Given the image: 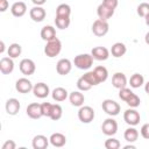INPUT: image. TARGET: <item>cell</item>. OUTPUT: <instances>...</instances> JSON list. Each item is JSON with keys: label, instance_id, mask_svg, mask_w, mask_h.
Here are the masks:
<instances>
[{"label": "cell", "instance_id": "1", "mask_svg": "<svg viewBox=\"0 0 149 149\" xmlns=\"http://www.w3.org/2000/svg\"><path fill=\"white\" fill-rule=\"evenodd\" d=\"M93 59L91 54H80L74 57L73 64L79 70H88L93 65Z\"/></svg>", "mask_w": 149, "mask_h": 149}, {"label": "cell", "instance_id": "2", "mask_svg": "<svg viewBox=\"0 0 149 149\" xmlns=\"http://www.w3.org/2000/svg\"><path fill=\"white\" fill-rule=\"evenodd\" d=\"M61 50H62V42L57 37H55L51 41H48L44 47V54L49 58H54V57L58 56Z\"/></svg>", "mask_w": 149, "mask_h": 149}, {"label": "cell", "instance_id": "3", "mask_svg": "<svg viewBox=\"0 0 149 149\" xmlns=\"http://www.w3.org/2000/svg\"><path fill=\"white\" fill-rule=\"evenodd\" d=\"M94 116H95V113L91 106H80V108L78 111V119L80 122L90 123L93 121Z\"/></svg>", "mask_w": 149, "mask_h": 149}, {"label": "cell", "instance_id": "4", "mask_svg": "<svg viewBox=\"0 0 149 149\" xmlns=\"http://www.w3.org/2000/svg\"><path fill=\"white\" fill-rule=\"evenodd\" d=\"M109 30V26H108V22L105 21V20H95L92 24V33L98 36V37H102L105 36Z\"/></svg>", "mask_w": 149, "mask_h": 149}, {"label": "cell", "instance_id": "5", "mask_svg": "<svg viewBox=\"0 0 149 149\" xmlns=\"http://www.w3.org/2000/svg\"><path fill=\"white\" fill-rule=\"evenodd\" d=\"M101 107H102V109H104V112L106 113V114H108L109 116H115V115H118L119 113H120V105L116 102V101H114V100H112V99H105L104 101H102V104H101Z\"/></svg>", "mask_w": 149, "mask_h": 149}, {"label": "cell", "instance_id": "6", "mask_svg": "<svg viewBox=\"0 0 149 149\" xmlns=\"http://www.w3.org/2000/svg\"><path fill=\"white\" fill-rule=\"evenodd\" d=\"M123 120L127 125L129 126H136L140 123V120H141V116H140V113L135 109V108H129V109H126L125 113H123Z\"/></svg>", "mask_w": 149, "mask_h": 149}, {"label": "cell", "instance_id": "7", "mask_svg": "<svg viewBox=\"0 0 149 149\" xmlns=\"http://www.w3.org/2000/svg\"><path fill=\"white\" fill-rule=\"evenodd\" d=\"M101 130L107 136H113L118 132V122L113 118L106 119L101 125Z\"/></svg>", "mask_w": 149, "mask_h": 149}, {"label": "cell", "instance_id": "8", "mask_svg": "<svg viewBox=\"0 0 149 149\" xmlns=\"http://www.w3.org/2000/svg\"><path fill=\"white\" fill-rule=\"evenodd\" d=\"M19 68H20V71L22 72V74H24V76H31V74H34V72L36 70V65H35L34 61L30 58H23L20 62Z\"/></svg>", "mask_w": 149, "mask_h": 149}, {"label": "cell", "instance_id": "9", "mask_svg": "<svg viewBox=\"0 0 149 149\" xmlns=\"http://www.w3.org/2000/svg\"><path fill=\"white\" fill-rule=\"evenodd\" d=\"M71 69H72V63L70 59L68 58H62L57 62L56 64V71L58 74L61 76H66L71 72Z\"/></svg>", "mask_w": 149, "mask_h": 149}, {"label": "cell", "instance_id": "10", "mask_svg": "<svg viewBox=\"0 0 149 149\" xmlns=\"http://www.w3.org/2000/svg\"><path fill=\"white\" fill-rule=\"evenodd\" d=\"M34 85L31 84V81L28 78H19L15 83V88L17 92L20 93H29L30 91H33Z\"/></svg>", "mask_w": 149, "mask_h": 149}, {"label": "cell", "instance_id": "11", "mask_svg": "<svg viewBox=\"0 0 149 149\" xmlns=\"http://www.w3.org/2000/svg\"><path fill=\"white\" fill-rule=\"evenodd\" d=\"M26 113L27 115L30 118V119H40L43 116L42 114V108H41V104H37V102H31L27 106V109H26Z\"/></svg>", "mask_w": 149, "mask_h": 149}, {"label": "cell", "instance_id": "12", "mask_svg": "<svg viewBox=\"0 0 149 149\" xmlns=\"http://www.w3.org/2000/svg\"><path fill=\"white\" fill-rule=\"evenodd\" d=\"M33 93H34L35 97H37L40 99H44L49 95L50 90H49V86L45 83H37L33 87Z\"/></svg>", "mask_w": 149, "mask_h": 149}, {"label": "cell", "instance_id": "13", "mask_svg": "<svg viewBox=\"0 0 149 149\" xmlns=\"http://www.w3.org/2000/svg\"><path fill=\"white\" fill-rule=\"evenodd\" d=\"M114 10H115V9H113V8H111V7L106 6V5H104V3L101 2V3L98 6V8H97V14H98V17H99L100 20L107 21V20H109V19L113 16Z\"/></svg>", "mask_w": 149, "mask_h": 149}, {"label": "cell", "instance_id": "14", "mask_svg": "<svg viewBox=\"0 0 149 149\" xmlns=\"http://www.w3.org/2000/svg\"><path fill=\"white\" fill-rule=\"evenodd\" d=\"M29 15H30V19L35 22H42L44 19H45V9L42 7V6H34L30 12H29Z\"/></svg>", "mask_w": 149, "mask_h": 149}, {"label": "cell", "instance_id": "15", "mask_svg": "<svg viewBox=\"0 0 149 149\" xmlns=\"http://www.w3.org/2000/svg\"><path fill=\"white\" fill-rule=\"evenodd\" d=\"M5 108H6L7 114H9V115H16L19 113L20 108H21V105H20V101L16 98H9L6 101Z\"/></svg>", "mask_w": 149, "mask_h": 149}, {"label": "cell", "instance_id": "16", "mask_svg": "<svg viewBox=\"0 0 149 149\" xmlns=\"http://www.w3.org/2000/svg\"><path fill=\"white\" fill-rule=\"evenodd\" d=\"M91 55L97 61H106L109 57V50L105 47H94L91 50Z\"/></svg>", "mask_w": 149, "mask_h": 149}, {"label": "cell", "instance_id": "17", "mask_svg": "<svg viewBox=\"0 0 149 149\" xmlns=\"http://www.w3.org/2000/svg\"><path fill=\"white\" fill-rule=\"evenodd\" d=\"M27 12V5L23 1H16L10 7V13L15 17H21L26 14Z\"/></svg>", "mask_w": 149, "mask_h": 149}, {"label": "cell", "instance_id": "18", "mask_svg": "<svg viewBox=\"0 0 149 149\" xmlns=\"http://www.w3.org/2000/svg\"><path fill=\"white\" fill-rule=\"evenodd\" d=\"M14 70V62L10 57H2L0 59V71L3 74H9Z\"/></svg>", "mask_w": 149, "mask_h": 149}, {"label": "cell", "instance_id": "19", "mask_svg": "<svg viewBox=\"0 0 149 149\" xmlns=\"http://www.w3.org/2000/svg\"><path fill=\"white\" fill-rule=\"evenodd\" d=\"M112 85L115 88H122L127 86V78L123 72H115L112 77Z\"/></svg>", "mask_w": 149, "mask_h": 149}, {"label": "cell", "instance_id": "20", "mask_svg": "<svg viewBox=\"0 0 149 149\" xmlns=\"http://www.w3.org/2000/svg\"><path fill=\"white\" fill-rule=\"evenodd\" d=\"M49 139L42 134H38V135H35L34 139H33V148L34 149H45L48 146H49Z\"/></svg>", "mask_w": 149, "mask_h": 149}, {"label": "cell", "instance_id": "21", "mask_svg": "<svg viewBox=\"0 0 149 149\" xmlns=\"http://www.w3.org/2000/svg\"><path fill=\"white\" fill-rule=\"evenodd\" d=\"M69 100L71 102L72 106L74 107H80L84 105V101H85V97L84 94L80 92V91H73L69 94Z\"/></svg>", "mask_w": 149, "mask_h": 149}, {"label": "cell", "instance_id": "22", "mask_svg": "<svg viewBox=\"0 0 149 149\" xmlns=\"http://www.w3.org/2000/svg\"><path fill=\"white\" fill-rule=\"evenodd\" d=\"M49 141H50V143H51L54 147L61 148V147L65 146V143H66V137H65V135L62 134V133H52L51 136L49 137Z\"/></svg>", "mask_w": 149, "mask_h": 149}, {"label": "cell", "instance_id": "23", "mask_svg": "<svg viewBox=\"0 0 149 149\" xmlns=\"http://www.w3.org/2000/svg\"><path fill=\"white\" fill-rule=\"evenodd\" d=\"M126 52H127V47H126L123 43H121V42L114 43V44L112 45V48H111V54H112V56H114L115 58L122 57Z\"/></svg>", "mask_w": 149, "mask_h": 149}, {"label": "cell", "instance_id": "24", "mask_svg": "<svg viewBox=\"0 0 149 149\" xmlns=\"http://www.w3.org/2000/svg\"><path fill=\"white\" fill-rule=\"evenodd\" d=\"M56 37V29L52 26H44L41 29V38L44 41H51Z\"/></svg>", "mask_w": 149, "mask_h": 149}, {"label": "cell", "instance_id": "25", "mask_svg": "<svg viewBox=\"0 0 149 149\" xmlns=\"http://www.w3.org/2000/svg\"><path fill=\"white\" fill-rule=\"evenodd\" d=\"M51 97H52V99L55 101L61 102V101H64L69 97V93H68V91L64 87H56L51 92Z\"/></svg>", "mask_w": 149, "mask_h": 149}, {"label": "cell", "instance_id": "26", "mask_svg": "<svg viewBox=\"0 0 149 149\" xmlns=\"http://www.w3.org/2000/svg\"><path fill=\"white\" fill-rule=\"evenodd\" d=\"M123 137H125V140H126L127 142L133 143V142L137 141V139H139V132H137L136 128H134V127L132 126V127H129V128H127V129L125 130Z\"/></svg>", "mask_w": 149, "mask_h": 149}, {"label": "cell", "instance_id": "27", "mask_svg": "<svg viewBox=\"0 0 149 149\" xmlns=\"http://www.w3.org/2000/svg\"><path fill=\"white\" fill-rule=\"evenodd\" d=\"M71 15V7L68 3H61L56 8V16L61 17H70Z\"/></svg>", "mask_w": 149, "mask_h": 149}, {"label": "cell", "instance_id": "28", "mask_svg": "<svg viewBox=\"0 0 149 149\" xmlns=\"http://www.w3.org/2000/svg\"><path fill=\"white\" fill-rule=\"evenodd\" d=\"M144 84V78L140 73H134L129 79V85L133 88H139Z\"/></svg>", "mask_w": 149, "mask_h": 149}, {"label": "cell", "instance_id": "29", "mask_svg": "<svg viewBox=\"0 0 149 149\" xmlns=\"http://www.w3.org/2000/svg\"><path fill=\"white\" fill-rule=\"evenodd\" d=\"M22 52V48L19 43H12L8 49H7V54L10 58H17Z\"/></svg>", "mask_w": 149, "mask_h": 149}, {"label": "cell", "instance_id": "30", "mask_svg": "<svg viewBox=\"0 0 149 149\" xmlns=\"http://www.w3.org/2000/svg\"><path fill=\"white\" fill-rule=\"evenodd\" d=\"M93 71L97 74V77H98V79H99L100 83H104V81L107 80V78H108V71H107V69L105 66H102V65L95 66Z\"/></svg>", "mask_w": 149, "mask_h": 149}, {"label": "cell", "instance_id": "31", "mask_svg": "<svg viewBox=\"0 0 149 149\" xmlns=\"http://www.w3.org/2000/svg\"><path fill=\"white\" fill-rule=\"evenodd\" d=\"M63 115V108L61 105L58 104H52V108H51V114H50V119L54 121H57L62 118Z\"/></svg>", "mask_w": 149, "mask_h": 149}, {"label": "cell", "instance_id": "32", "mask_svg": "<svg viewBox=\"0 0 149 149\" xmlns=\"http://www.w3.org/2000/svg\"><path fill=\"white\" fill-rule=\"evenodd\" d=\"M83 77H84V78H85L92 86H97L98 84H100V81H99L97 74L94 73V71H87L86 73L83 74Z\"/></svg>", "mask_w": 149, "mask_h": 149}, {"label": "cell", "instance_id": "33", "mask_svg": "<svg viewBox=\"0 0 149 149\" xmlns=\"http://www.w3.org/2000/svg\"><path fill=\"white\" fill-rule=\"evenodd\" d=\"M55 23L56 27L59 29H66L70 26V17H61V16H56L55 17Z\"/></svg>", "mask_w": 149, "mask_h": 149}, {"label": "cell", "instance_id": "34", "mask_svg": "<svg viewBox=\"0 0 149 149\" xmlns=\"http://www.w3.org/2000/svg\"><path fill=\"white\" fill-rule=\"evenodd\" d=\"M77 87H78V90L79 91H88L91 87H92V85L81 76L80 78H78V80H77Z\"/></svg>", "mask_w": 149, "mask_h": 149}, {"label": "cell", "instance_id": "35", "mask_svg": "<svg viewBox=\"0 0 149 149\" xmlns=\"http://www.w3.org/2000/svg\"><path fill=\"white\" fill-rule=\"evenodd\" d=\"M126 104H127L129 107H132V108H136V107H139V106H140L141 100H140L139 95H136L135 93H133V94L127 99Z\"/></svg>", "mask_w": 149, "mask_h": 149}, {"label": "cell", "instance_id": "36", "mask_svg": "<svg viewBox=\"0 0 149 149\" xmlns=\"http://www.w3.org/2000/svg\"><path fill=\"white\" fill-rule=\"evenodd\" d=\"M149 14V3L148 2H142L137 6V15L141 17H146Z\"/></svg>", "mask_w": 149, "mask_h": 149}, {"label": "cell", "instance_id": "37", "mask_svg": "<svg viewBox=\"0 0 149 149\" xmlns=\"http://www.w3.org/2000/svg\"><path fill=\"white\" fill-rule=\"evenodd\" d=\"M105 148L106 149H119L120 142H119V140H116L114 137H109L105 141Z\"/></svg>", "mask_w": 149, "mask_h": 149}, {"label": "cell", "instance_id": "38", "mask_svg": "<svg viewBox=\"0 0 149 149\" xmlns=\"http://www.w3.org/2000/svg\"><path fill=\"white\" fill-rule=\"evenodd\" d=\"M133 93H134V92H133L130 88H128V87L126 86V87L120 88V91H119V98L126 102V101H127V99H128Z\"/></svg>", "mask_w": 149, "mask_h": 149}, {"label": "cell", "instance_id": "39", "mask_svg": "<svg viewBox=\"0 0 149 149\" xmlns=\"http://www.w3.org/2000/svg\"><path fill=\"white\" fill-rule=\"evenodd\" d=\"M41 108H42V114H43V116L50 118L52 104H50V102H43V104H41Z\"/></svg>", "mask_w": 149, "mask_h": 149}, {"label": "cell", "instance_id": "40", "mask_svg": "<svg viewBox=\"0 0 149 149\" xmlns=\"http://www.w3.org/2000/svg\"><path fill=\"white\" fill-rule=\"evenodd\" d=\"M141 136L146 140H149V123H144L140 129Z\"/></svg>", "mask_w": 149, "mask_h": 149}, {"label": "cell", "instance_id": "41", "mask_svg": "<svg viewBox=\"0 0 149 149\" xmlns=\"http://www.w3.org/2000/svg\"><path fill=\"white\" fill-rule=\"evenodd\" d=\"M15 148H16V144L13 140H7L1 147V149H15Z\"/></svg>", "mask_w": 149, "mask_h": 149}, {"label": "cell", "instance_id": "42", "mask_svg": "<svg viewBox=\"0 0 149 149\" xmlns=\"http://www.w3.org/2000/svg\"><path fill=\"white\" fill-rule=\"evenodd\" d=\"M102 3L108 6V7H111V8H113V9H115L118 7V5H119V1L118 0H102Z\"/></svg>", "mask_w": 149, "mask_h": 149}, {"label": "cell", "instance_id": "43", "mask_svg": "<svg viewBox=\"0 0 149 149\" xmlns=\"http://www.w3.org/2000/svg\"><path fill=\"white\" fill-rule=\"evenodd\" d=\"M9 3L7 0H0V12H6Z\"/></svg>", "mask_w": 149, "mask_h": 149}, {"label": "cell", "instance_id": "44", "mask_svg": "<svg viewBox=\"0 0 149 149\" xmlns=\"http://www.w3.org/2000/svg\"><path fill=\"white\" fill-rule=\"evenodd\" d=\"M31 2L35 5V6H42L47 2V0H31Z\"/></svg>", "mask_w": 149, "mask_h": 149}, {"label": "cell", "instance_id": "45", "mask_svg": "<svg viewBox=\"0 0 149 149\" xmlns=\"http://www.w3.org/2000/svg\"><path fill=\"white\" fill-rule=\"evenodd\" d=\"M0 45H1V47H0V52L3 54V51H5V42L1 41V42H0Z\"/></svg>", "mask_w": 149, "mask_h": 149}, {"label": "cell", "instance_id": "46", "mask_svg": "<svg viewBox=\"0 0 149 149\" xmlns=\"http://www.w3.org/2000/svg\"><path fill=\"white\" fill-rule=\"evenodd\" d=\"M123 148H125V149H135L136 147H135V146H133V144H127V146H125Z\"/></svg>", "mask_w": 149, "mask_h": 149}, {"label": "cell", "instance_id": "47", "mask_svg": "<svg viewBox=\"0 0 149 149\" xmlns=\"http://www.w3.org/2000/svg\"><path fill=\"white\" fill-rule=\"evenodd\" d=\"M144 91H146V93L149 94V81L146 83V85H144Z\"/></svg>", "mask_w": 149, "mask_h": 149}, {"label": "cell", "instance_id": "48", "mask_svg": "<svg viewBox=\"0 0 149 149\" xmlns=\"http://www.w3.org/2000/svg\"><path fill=\"white\" fill-rule=\"evenodd\" d=\"M144 41H146V43L149 45V31L146 34V36H144Z\"/></svg>", "mask_w": 149, "mask_h": 149}, {"label": "cell", "instance_id": "49", "mask_svg": "<svg viewBox=\"0 0 149 149\" xmlns=\"http://www.w3.org/2000/svg\"><path fill=\"white\" fill-rule=\"evenodd\" d=\"M144 19H146V24H147V26L149 27V14H148V15H147V16H146Z\"/></svg>", "mask_w": 149, "mask_h": 149}]
</instances>
